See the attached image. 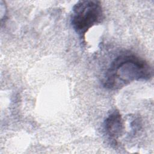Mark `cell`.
<instances>
[{
  "label": "cell",
  "mask_w": 154,
  "mask_h": 154,
  "mask_svg": "<svg viewBox=\"0 0 154 154\" xmlns=\"http://www.w3.org/2000/svg\"><path fill=\"white\" fill-rule=\"evenodd\" d=\"M103 19V8L99 1H79L72 8L71 25L81 39H84L86 32Z\"/></svg>",
  "instance_id": "obj_2"
},
{
  "label": "cell",
  "mask_w": 154,
  "mask_h": 154,
  "mask_svg": "<svg viewBox=\"0 0 154 154\" xmlns=\"http://www.w3.org/2000/svg\"><path fill=\"white\" fill-rule=\"evenodd\" d=\"M103 130L107 137L116 143L124 130V122L118 111L111 112L106 117L103 122Z\"/></svg>",
  "instance_id": "obj_3"
},
{
  "label": "cell",
  "mask_w": 154,
  "mask_h": 154,
  "mask_svg": "<svg viewBox=\"0 0 154 154\" xmlns=\"http://www.w3.org/2000/svg\"><path fill=\"white\" fill-rule=\"evenodd\" d=\"M152 68L144 59L132 54L117 57L106 70L102 79L104 88L116 90L134 81H147L152 77Z\"/></svg>",
  "instance_id": "obj_1"
}]
</instances>
